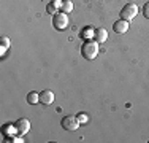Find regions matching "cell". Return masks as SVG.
Masks as SVG:
<instances>
[{"label": "cell", "instance_id": "obj_1", "mask_svg": "<svg viewBox=\"0 0 149 143\" xmlns=\"http://www.w3.org/2000/svg\"><path fill=\"white\" fill-rule=\"evenodd\" d=\"M81 54L87 60L95 59L98 54V43L95 40H86L83 43V46H81Z\"/></svg>", "mask_w": 149, "mask_h": 143}, {"label": "cell", "instance_id": "obj_2", "mask_svg": "<svg viewBox=\"0 0 149 143\" xmlns=\"http://www.w3.org/2000/svg\"><path fill=\"white\" fill-rule=\"evenodd\" d=\"M52 26H54L56 30H63L68 26V14L63 13V11H59L52 16Z\"/></svg>", "mask_w": 149, "mask_h": 143}, {"label": "cell", "instance_id": "obj_3", "mask_svg": "<svg viewBox=\"0 0 149 143\" xmlns=\"http://www.w3.org/2000/svg\"><path fill=\"white\" fill-rule=\"evenodd\" d=\"M136 14H138V6L135 5V3H127V5H124V8L120 10V19L130 22Z\"/></svg>", "mask_w": 149, "mask_h": 143}, {"label": "cell", "instance_id": "obj_4", "mask_svg": "<svg viewBox=\"0 0 149 143\" xmlns=\"http://www.w3.org/2000/svg\"><path fill=\"white\" fill-rule=\"evenodd\" d=\"M60 126H62L65 130H76L79 127V121H78L76 116H72V114H67L60 119Z\"/></svg>", "mask_w": 149, "mask_h": 143}, {"label": "cell", "instance_id": "obj_5", "mask_svg": "<svg viewBox=\"0 0 149 143\" xmlns=\"http://www.w3.org/2000/svg\"><path fill=\"white\" fill-rule=\"evenodd\" d=\"M15 127H16V134L24 135L30 130V121L27 118H21V119H17L15 123Z\"/></svg>", "mask_w": 149, "mask_h": 143}, {"label": "cell", "instance_id": "obj_6", "mask_svg": "<svg viewBox=\"0 0 149 143\" xmlns=\"http://www.w3.org/2000/svg\"><path fill=\"white\" fill-rule=\"evenodd\" d=\"M129 21H124V19H119V21H116L114 24H113V30L116 32V34H119V35H122V34H125L127 30H129Z\"/></svg>", "mask_w": 149, "mask_h": 143}, {"label": "cell", "instance_id": "obj_7", "mask_svg": "<svg viewBox=\"0 0 149 143\" xmlns=\"http://www.w3.org/2000/svg\"><path fill=\"white\" fill-rule=\"evenodd\" d=\"M52 102H54V94H52V91L45 89V91L40 92V103H43V105H51Z\"/></svg>", "mask_w": 149, "mask_h": 143}, {"label": "cell", "instance_id": "obj_8", "mask_svg": "<svg viewBox=\"0 0 149 143\" xmlns=\"http://www.w3.org/2000/svg\"><path fill=\"white\" fill-rule=\"evenodd\" d=\"M106 38H108V30H106V29H103V27L95 29V32H94V40L97 43H105Z\"/></svg>", "mask_w": 149, "mask_h": 143}, {"label": "cell", "instance_id": "obj_9", "mask_svg": "<svg viewBox=\"0 0 149 143\" xmlns=\"http://www.w3.org/2000/svg\"><path fill=\"white\" fill-rule=\"evenodd\" d=\"M94 32H95L94 27H91V26L84 27L83 30H81V38H84V41H86V40H92V38H94Z\"/></svg>", "mask_w": 149, "mask_h": 143}, {"label": "cell", "instance_id": "obj_10", "mask_svg": "<svg viewBox=\"0 0 149 143\" xmlns=\"http://www.w3.org/2000/svg\"><path fill=\"white\" fill-rule=\"evenodd\" d=\"M27 102L30 103V105H35V103H40V94H37L35 91H32L27 94Z\"/></svg>", "mask_w": 149, "mask_h": 143}, {"label": "cell", "instance_id": "obj_11", "mask_svg": "<svg viewBox=\"0 0 149 143\" xmlns=\"http://www.w3.org/2000/svg\"><path fill=\"white\" fill-rule=\"evenodd\" d=\"M0 53H2V54H5V51L6 49H10V45H11V43H10V38L8 37H2L0 38Z\"/></svg>", "mask_w": 149, "mask_h": 143}, {"label": "cell", "instance_id": "obj_12", "mask_svg": "<svg viewBox=\"0 0 149 143\" xmlns=\"http://www.w3.org/2000/svg\"><path fill=\"white\" fill-rule=\"evenodd\" d=\"M73 10V2H70V0H63L62 6H60V11L63 13H70Z\"/></svg>", "mask_w": 149, "mask_h": 143}, {"label": "cell", "instance_id": "obj_13", "mask_svg": "<svg viewBox=\"0 0 149 143\" xmlns=\"http://www.w3.org/2000/svg\"><path fill=\"white\" fill-rule=\"evenodd\" d=\"M3 132H5V134H8L10 137H11V134H13V132H16L15 124H6V126H3Z\"/></svg>", "mask_w": 149, "mask_h": 143}, {"label": "cell", "instance_id": "obj_14", "mask_svg": "<svg viewBox=\"0 0 149 143\" xmlns=\"http://www.w3.org/2000/svg\"><path fill=\"white\" fill-rule=\"evenodd\" d=\"M76 118H78V121H79V124H86L87 121H89V116H87V113H78Z\"/></svg>", "mask_w": 149, "mask_h": 143}, {"label": "cell", "instance_id": "obj_15", "mask_svg": "<svg viewBox=\"0 0 149 143\" xmlns=\"http://www.w3.org/2000/svg\"><path fill=\"white\" fill-rule=\"evenodd\" d=\"M46 11H48L49 14H52V16H54V14H56V13H59V10H57V8H56V6H54V5H52V3H49V5H48V6H46Z\"/></svg>", "mask_w": 149, "mask_h": 143}, {"label": "cell", "instance_id": "obj_16", "mask_svg": "<svg viewBox=\"0 0 149 143\" xmlns=\"http://www.w3.org/2000/svg\"><path fill=\"white\" fill-rule=\"evenodd\" d=\"M143 14H144V18H146V19H149V2L144 3V6H143Z\"/></svg>", "mask_w": 149, "mask_h": 143}, {"label": "cell", "instance_id": "obj_17", "mask_svg": "<svg viewBox=\"0 0 149 143\" xmlns=\"http://www.w3.org/2000/svg\"><path fill=\"white\" fill-rule=\"evenodd\" d=\"M52 5H54L56 6V8H57L59 10V11H60V6H62V3H63V0H52Z\"/></svg>", "mask_w": 149, "mask_h": 143}, {"label": "cell", "instance_id": "obj_18", "mask_svg": "<svg viewBox=\"0 0 149 143\" xmlns=\"http://www.w3.org/2000/svg\"><path fill=\"white\" fill-rule=\"evenodd\" d=\"M11 140L15 142V143H21V142H24V140H22V138H21V137H13Z\"/></svg>", "mask_w": 149, "mask_h": 143}]
</instances>
